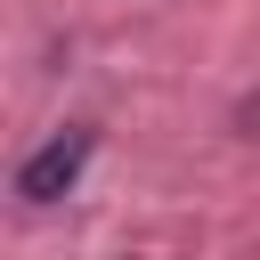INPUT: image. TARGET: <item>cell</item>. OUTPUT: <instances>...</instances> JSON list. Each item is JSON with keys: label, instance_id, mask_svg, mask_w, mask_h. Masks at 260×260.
<instances>
[{"label": "cell", "instance_id": "cell-1", "mask_svg": "<svg viewBox=\"0 0 260 260\" xmlns=\"http://www.w3.org/2000/svg\"><path fill=\"white\" fill-rule=\"evenodd\" d=\"M89 146H98V130H89V122H65L49 146H32V154L16 162V195H24V203H57V195L81 179Z\"/></svg>", "mask_w": 260, "mask_h": 260}, {"label": "cell", "instance_id": "cell-2", "mask_svg": "<svg viewBox=\"0 0 260 260\" xmlns=\"http://www.w3.org/2000/svg\"><path fill=\"white\" fill-rule=\"evenodd\" d=\"M252 122H260V106H252Z\"/></svg>", "mask_w": 260, "mask_h": 260}]
</instances>
